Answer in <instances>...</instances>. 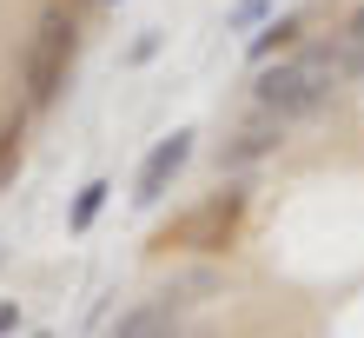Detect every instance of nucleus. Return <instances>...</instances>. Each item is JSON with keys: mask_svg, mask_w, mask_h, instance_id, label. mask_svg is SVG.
Here are the masks:
<instances>
[{"mask_svg": "<svg viewBox=\"0 0 364 338\" xmlns=\"http://www.w3.org/2000/svg\"><path fill=\"white\" fill-rule=\"evenodd\" d=\"M345 87V73H338V60L325 40H305V47L278 53L259 67V80H252V113H272V120H311L325 113V100Z\"/></svg>", "mask_w": 364, "mask_h": 338, "instance_id": "nucleus-1", "label": "nucleus"}, {"mask_svg": "<svg viewBox=\"0 0 364 338\" xmlns=\"http://www.w3.org/2000/svg\"><path fill=\"white\" fill-rule=\"evenodd\" d=\"M73 53H80V20L67 7H40L33 20V40L20 53V80H27V107H53L60 87L73 73Z\"/></svg>", "mask_w": 364, "mask_h": 338, "instance_id": "nucleus-2", "label": "nucleus"}, {"mask_svg": "<svg viewBox=\"0 0 364 338\" xmlns=\"http://www.w3.org/2000/svg\"><path fill=\"white\" fill-rule=\"evenodd\" d=\"M239 219H245V186H219V193L199 199L186 219L166 226L159 245H199V252H219L232 232H239Z\"/></svg>", "mask_w": 364, "mask_h": 338, "instance_id": "nucleus-3", "label": "nucleus"}, {"mask_svg": "<svg viewBox=\"0 0 364 338\" xmlns=\"http://www.w3.org/2000/svg\"><path fill=\"white\" fill-rule=\"evenodd\" d=\"M192 126H179L173 139H159L153 153H146V166H139V179H133V206L139 213H153V206H166V193H173V179L186 173V159H192Z\"/></svg>", "mask_w": 364, "mask_h": 338, "instance_id": "nucleus-4", "label": "nucleus"}, {"mask_svg": "<svg viewBox=\"0 0 364 338\" xmlns=\"http://www.w3.org/2000/svg\"><path fill=\"white\" fill-rule=\"evenodd\" d=\"M179 319H186V299L179 292H159V299L126 305L119 319L106 325V338H179Z\"/></svg>", "mask_w": 364, "mask_h": 338, "instance_id": "nucleus-5", "label": "nucleus"}, {"mask_svg": "<svg viewBox=\"0 0 364 338\" xmlns=\"http://www.w3.org/2000/svg\"><path fill=\"white\" fill-rule=\"evenodd\" d=\"M278 146H285V120H272V113L245 120L239 133L219 146V179H225V173H245V166H259V159H272Z\"/></svg>", "mask_w": 364, "mask_h": 338, "instance_id": "nucleus-6", "label": "nucleus"}, {"mask_svg": "<svg viewBox=\"0 0 364 338\" xmlns=\"http://www.w3.org/2000/svg\"><path fill=\"white\" fill-rule=\"evenodd\" d=\"M291 47H305V14H278L265 33H252V67H265V60H278V53H291Z\"/></svg>", "mask_w": 364, "mask_h": 338, "instance_id": "nucleus-7", "label": "nucleus"}, {"mask_svg": "<svg viewBox=\"0 0 364 338\" xmlns=\"http://www.w3.org/2000/svg\"><path fill=\"white\" fill-rule=\"evenodd\" d=\"M106 193H113L106 179H87V186L73 193V213H67V226H73V232H87V226H93V219L106 213Z\"/></svg>", "mask_w": 364, "mask_h": 338, "instance_id": "nucleus-8", "label": "nucleus"}, {"mask_svg": "<svg viewBox=\"0 0 364 338\" xmlns=\"http://www.w3.org/2000/svg\"><path fill=\"white\" fill-rule=\"evenodd\" d=\"M20 159H27V146H20V120H7V126H0V186L20 179Z\"/></svg>", "mask_w": 364, "mask_h": 338, "instance_id": "nucleus-9", "label": "nucleus"}, {"mask_svg": "<svg viewBox=\"0 0 364 338\" xmlns=\"http://www.w3.org/2000/svg\"><path fill=\"white\" fill-rule=\"evenodd\" d=\"M272 14V0H239V7H232V27H252V20H265Z\"/></svg>", "mask_w": 364, "mask_h": 338, "instance_id": "nucleus-10", "label": "nucleus"}, {"mask_svg": "<svg viewBox=\"0 0 364 338\" xmlns=\"http://www.w3.org/2000/svg\"><path fill=\"white\" fill-rule=\"evenodd\" d=\"M20 332V299H0V338Z\"/></svg>", "mask_w": 364, "mask_h": 338, "instance_id": "nucleus-11", "label": "nucleus"}, {"mask_svg": "<svg viewBox=\"0 0 364 338\" xmlns=\"http://www.w3.org/2000/svg\"><path fill=\"white\" fill-rule=\"evenodd\" d=\"M345 33H351V40H364V7H358V14L345 20Z\"/></svg>", "mask_w": 364, "mask_h": 338, "instance_id": "nucleus-12", "label": "nucleus"}, {"mask_svg": "<svg viewBox=\"0 0 364 338\" xmlns=\"http://www.w3.org/2000/svg\"><path fill=\"white\" fill-rule=\"evenodd\" d=\"M106 7H119V0H106Z\"/></svg>", "mask_w": 364, "mask_h": 338, "instance_id": "nucleus-13", "label": "nucleus"}, {"mask_svg": "<svg viewBox=\"0 0 364 338\" xmlns=\"http://www.w3.org/2000/svg\"><path fill=\"white\" fill-rule=\"evenodd\" d=\"M33 338H47V332H33Z\"/></svg>", "mask_w": 364, "mask_h": 338, "instance_id": "nucleus-14", "label": "nucleus"}]
</instances>
